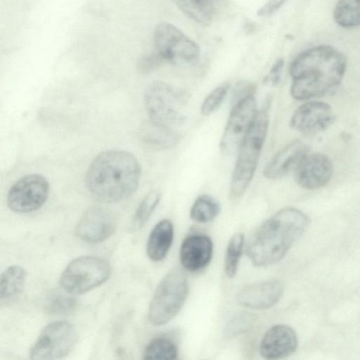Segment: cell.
Returning a JSON list of instances; mask_svg holds the SVG:
<instances>
[{"label": "cell", "instance_id": "cell-1", "mask_svg": "<svg viewBox=\"0 0 360 360\" xmlns=\"http://www.w3.org/2000/svg\"><path fill=\"white\" fill-rule=\"evenodd\" d=\"M347 66L345 55L330 45H319L300 53L291 62L290 92L297 101H307L335 93Z\"/></svg>", "mask_w": 360, "mask_h": 360}, {"label": "cell", "instance_id": "cell-2", "mask_svg": "<svg viewBox=\"0 0 360 360\" xmlns=\"http://www.w3.org/2000/svg\"><path fill=\"white\" fill-rule=\"evenodd\" d=\"M141 169L136 158L122 150H108L90 163L85 184L89 192L104 202H117L132 195L139 185Z\"/></svg>", "mask_w": 360, "mask_h": 360}, {"label": "cell", "instance_id": "cell-3", "mask_svg": "<svg viewBox=\"0 0 360 360\" xmlns=\"http://www.w3.org/2000/svg\"><path fill=\"white\" fill-rule=\"evenodd\" d=\"M307 215L295 207L283 208L265 220L247 244V255L257 266L280 261L306 231Z\"/></svg>", "mask_w": 360, "mask_h": 360}, {"label": "cell", "instance_id": "cell-4", "mask_svg": "<svg viewBox=\"0 0 360 360\" xmlns=\"http://www.w3.org/2000/svg\"><path fill=\"white\" fill-rule=\"evenodd\" d=\"M269 109L266 105L258 110L250 129L238 150L229 186V195L232 198L242 196L255 176L268 132Z\"/></svg>", "mask_w": 360, "mask_h": 360}, {"label": "cell", "instance_id": "cell-5", "mask_svg": "<svg viewBox=\"0 0 360 360\" xmlns=\"http://www.w3.org/2000/svg\"><path fill=\"white\" fill-rule=\"evenodd\" d=\"M189 99L188 92L162 81L151 83L144 94L148 120L174 129L184 126L186 116L183 109Z\"/></svg>", "mask_w": 360, "mask_h": 360}, {"label": "cell", "instance_id": "cell-6", "mask_svg": "<svg viewBox=\"0 0 360 360\" xmlns=\"http://www.w3.org/2000/svg\"><path fill=\"white\" fill-rule=\"evenodd\" d=\"M188 293V278L184 271L175 267L160 281L148 307V316L155 326L170 321L180 311Z\"/></svg>", "mask_w": 360, "mask_h": 360}, {"label": "cell", "instance_id": "cell-7", "mask_svg": "<svg viewBox=\"0 0 360 360\" xmlns=\"http://www.w3.org/2000/svg\"><path fill=\"white\" fill-rule=\"evenodd\" d=\"M111 266L105 259L82 256L72 259L62 272L59 283L64 290L79 295L96 288L110 277Z\"/></svg>", "mask_w": 360, "mask_h": 360}, {"label": "cell", "instance_id": "cell-8", "mask_svg": "<svg viewBox=\"0 0 360 360\" xmlns=\"http://www.w3.org/2000/svg\"><path fill=\"white\" fill-rule=\"evenodd\" d=\"M157 52L164 60L174 65H195L200 58L198 45L176 27L159 23L153 34Z\"/></svg>", "mask_w": 360, "mask_h": 360}, {"label": "cell", "instance_id": "cell-9", "mask_svg": "<svg viewBox=\"0 0 360 360\" xmlns=\"http://www.w3.org/2000/svg\"><path fill=\"white\" fill-rule=\"evenodd\" d=\"M77 340L72 323L56 321L48 323L30 347V358L35 360L61 359L72 351Z\"/></svg>", "mask_w": 360, "mask_h": 360}, {"label": "cell", "instance_id": "cell-10", "mask_svg": "<svg viewBox=\"0 0 360 360\" xmlns=\"http://www.w3.org/2000/svg\"><path fill=\"white\" fill-rule=\"evenodd\" d=\"M257 112L255 95L232 103V108L219 141V149L222 154L229 156L238 152Z\"/></svg>", "mask_w": 360, "mask_h": 360}, {"label": "cell", "instance_id": "cell-11", "mask_svg": "<svg viewBox=\"0 0 360 360\" xmlns=\"http://www.w3.org/2000/svg\"><path fill=\"white\" fill-rule=\"evenodd\" d=\"M48 180L39 174L24 176L9 188L7 205L17 213H29L39 210L46 202L49 194Z\"/></svg>", "mask_w": 360, "mask_h": 360}, {"label": "cell", "instance_id": "cell-12", "mask_svg": "<svg viewBox=\"0 0 360 360\" xmlns=\"http://www.w3.org/2000/svg\"><path fill=\"white\" fill-rule=\"evenodd\" d=\"M335 119L328 103L312 100L302 104L294 111L290 126L302 134L314 135L326 130Z\"/></svg>", "mask_w": 360, "mask_h": 360}, {"label": "cell", "instance_id": "cell-13", "mask_svg": "<svg viewBox=\"0 0 360 360\" xmlns=\"http://www.w3.org/2000/svg\"><path fill=\"white\" fill-rule=\"evenodd\" d=\"M116 219L108 210L100 206L89 207L79 219L75 233L88 243H102L115 231Z\"/></svg>", "mask_w": 360, "mask_h": 360}, {"label": "cell", "instance_id": "cell-14", "mask_svg": "<svg viewBox=\"0 0 360 360\" xmlns=\"http://www.w3.org/2000/svg\"><path fill=\"white\" fill-rule=\"evenodd\" d=\"M293 173L295 182L301 188L319 189L330 181L333 165L330 158L323 153H308Z\"/></svg>", "mask_w": 360, "mask_h": 360}, {"label": "cell", "instance_id": "cell-15", "mask_svg": "<svg viewBox=\"0 0 360 360\" xmlns=\"http://www.w3.org/2000/svg\"><path fill=\"white\" fill-rule=\"evenodd\" d=\"M308 146L300 140H294L278 150L265 165L264 176L278 180L294 172L304 158L309 153Z\"/></svg>", "mask_w": 360, "mask_h": 360}, {"label": "cell", "instance_id": "cell-16", "mask_svg": "<svg viewBox=\"0 0 360 360\" xmlns=\"http://www.w3.org/2000/svg\"><path fill=\"white\" fill-rule=\"evenodd\" d=\"M283 292L281 282L270 279L243 287L237 292L236 300L243 307L265 309L274 305L281 297Z\"/></svg>", "mask_w": 360, "mask_h": 360}, {"label": "cell", "instance_id": "cell-17", "mask_svg": "<svg viewBox=\"0 0 360 360\" xmlns=\"http://www.w3.org/2000/svg\"><path fill=\"white\" fill-rule=\"evenodd\" d=\"M298 339L289 326L277 324L264 335L259 345L260 355L266 359H280L292 354L297 349Z\"/></svg>", "mask_w": 360, "mask_h": 360}, {"label": "cell", "instance_id": "cell-18", "mask_svg": "<svg viewBox=\"0 0 360 360\" xmlns=\"http://www.w3.org/2000/svg\"><path fill=\"white\" fill-rule=\"evenodd\" d=\"M213 244L204 234L193 233L186 236L180 248V262L183 267L191 272L198 271L211 261Z\"/></svg>", "mask_w": 360, "mask_h": 360}, {"label": "cell", "instance_id": "cell-19", "mask_svg": "<svg viewBox=\"0 0 360 360\" xmlns=\"http://www.w3.org/2000/svg\"><path fill=\"white\" fill-rule=\"evenodd\" d=\"M174 226L172 221L164 219L151 230L146 244V253L150 259L160 262L165 259L172 244Z\"/></svg>", "mask_w": 360, "mask_h": 360}, {"label": "cell", "instance_id": "cell-20", "mask_svg": "<svg viewBox=\"0 0 360 360\" xmlns=\"http://www.w3.org/2000/svg\"><path fill=\"white\" fill-rule=\"evenodd\" d=\"M27 280V271L21 266L6 268L0 278V302L2 305L16 302L22 295Z\"/></svg>", "mask_w": 360, "mask_h": 360}, {"label": "cell", "instance_id": "cell-21", "mask_svg": "<svg viewBox=\"0 0 360 360\" xmlns=\"http://www.w3.org/2000/svg\"><path fill=\"white\" fill-rule=\"evenodd\" d=\"M173 1L187 17L205 25L212 21L217 6V0H173Z\"/></svg>", "mask_w": 360, "mask_h": 360}, {"label": "cell", "instance_id": "cell-22", "mask_svg": "<svg viewBox=\"0 0 360 360\" xmlns=\"http://www.w3.org/2000/svg\"><path fill=\"white\" fill-rule=\"evenodd\" d=\"M143 134L147 143L164 149L175 146L181 139L176 129L155 124L149 120L143 127Z\"/></svg>", "mask_w": 360, "mask_h": 360}, {"label": "cell", "instance_id": "cell-23", "mask_svg": "<svg viewBox=\"0 0 360 360\" xmlns=\"http://www.w3.org/2000/svg\"><path fill=\"white\" fill-rule=\"evenodd\" d=\"M335 22L342 27L360 25V0H338L333 11Z\"/></svg>", "mask_w": 360, "mask_h": 360}, {"label": "cell", "instance_id": "cell-24", "mask_svg": "<svg viewBox=\"0 0 360 360\" xmlns=\"http://www.w3.org/2000/svg\"><path fill=\"white\" fill-rule=\"evenodd\" d=\"M220 203L212 196L203 194L198 196L190 209V217L198 223L212 221L220 212Z\"/></svg>", "mask_w": 360, "mask_h": 360}, {"label": "cell", "instance_id": "cell-25", "mask_svg": "<svg viewBox=\"0 0 360 360\" xmlns=\"http://www.w3.org/2000/svg\"><path fill=\"white\" fill-rule=\"evenodd\" d=\"M178 357L176 344L166 337L152 340L145 347L143 358L149 360H174Z\"/></svg>", "mask_w": 360, "mask_h": 360}, {"label": "cell", "instance_id": "cell-26", "mask_svg": "<svg viewBox=\"0 0 360 360\" xmlns=\"http://www.w3.org/2000/svg\"><path fill=\"white\" fill-rule=\"evenodd\" d=\"M73 295L64 290L51 291L45 299V310L53 315L70 314L77 307V300Z\"/></svg>", "mask_w": 360, "mask_h": 360}, {"label": "cell", "instance_id": "cell-27", "mask_svg": "<svg viewBox=\"0 0 360 360\" xmlns=\"http://www.w3.org/2000/svg\"><path fill=\"white\" fill-rule=\"evenodd\" d=\"M243 245L244 236L241 233H236L229 241L224 258V272L229 278H233L237 272Z\"/></svg>", "mask_w": 360, "mask_h": 360}, {"label": "cell", "instance_id": "cell-28", "mask_svg": "<svg viewBox=\"0 0 360 360\" xmlns=\"http://www.w3.org/2000/svg\"><path fill=\"white\" fill-rule=\"evenodd\" d=\"M160 200V194L153 190L148 192L138 206L133 219L134 229H141L148 221Z\"/></svg>", "mask_w": 360, "mask_h": 360}, {"label": "cell", "instance_id": "cell-29", "mask_svg": "<svg viewBox=\"0 0 360 360\" xmlns=\"http://www.w3.org/2000/svg\"><path fill=\"white\" fill-rule=\"evenodd\" d=\"M231 85L229 82L221 83L216 86L203 100L200 106V113L209 116L214 112L226 97Z\"/></svg>", "mask_w": 360, "mask_h": 360}, {"label": "cell", "instance_id": "cell-30", "mask_svg": "<svg viewBox=\"0 0 360 360\" xmlns=\"http://www.w3.org/2000/svg\"><path fill=\"white\" fill-rule=\"evenodd\" d=\"M255 316L248 312H240L233 316L226 323L224 334L232 338L243 334L252 326Z\"/></svg>", "mask_w": 360, "mask_h": 360}, {"label": "cell", "instance_id": "cell-31", "mask_svg": "<svg viewBox=\"0 0 360 360\" xmlns=\"http://www.w3.org/2000/svg\"><path fill=\"white\" fill-rule=\"evenodd\" d=\"M164 59L158 52L150 53L141 58L138 67L141 72L148 73L160 67Z\"/></svg>", "mask_w": 360, "mask_h": 360}, {"label": "cell", "instance_id": "cell-32", "mask_svg": "<svg viewBox=\"0 0 360 360\" xmlns=\"http://www.w3.org/2000/svg\"><path fill=\"white\" fill-rule=\"evenodd\" d=\"M283 66V58H281L277 59L271 66L269 72L264 77L263 83L271 87L277 86L281 79Z\"/></svg>", "mask_w": 360, "mask_h": 360}, {"label": "cell", "instance_id": "cell-33", "mask_svg": "<svg viewBox=\"0 0 360 360\" xmlns=\"http://www.w3.org/2000/svg\"><path fill=\"white\" fill-rule=\"evenodd\" d=\"M255 85L250 81L242 80L238 82L233 87L232 103L245 97L255 95Z\"/></svg>", "mask_w": 360, "mask_h": 360}, {"label": "cell", "instance_id": "cell-34", "mask_svg": "<svg viewBox=\"0 0 360 360\" xmlns=\"http://www.w3.org/2000/svg\"><path fill=\"white\" fill-rule=\"evenodd\" d=\"M287 0H268L257 11L259 16H269L279 9Z\"/></svg>", "mask_w": 360, "mask_h": 360}]
</instances>
